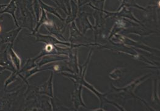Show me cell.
<instances>
[{
    "label": "cell",
    "mask_w": 160,
    "mask_h": 111,
    "mask_svg": "<svg viewBox=\"0 0 160 111\" xmlns=\"http://www.w3.org/2000/svg\"><path fill=\"white\" fill-rule=\"evenodd\" d=\"M22 27H19L12 29L8 32H5L0 35V43L1 44H8L13 45V43L18 37L19 33L22 30Z\"/></svg>",
    "instance_id": "cell-1"
},
{
    "label": "cell",
    "mask_w": 160,
    "mask_h": 111,
    "mask_svg": "<svg viewBox=\"0 0 160 111\" xmlns=\"http://www.w3.org/2000/svg\"><path fill=\"white\" fill-rule=\"evenodd\" d=\"M9 45H8L7 48L4 51V52L0 53V67H1L4 71H9L11 72H13L16 71L13 64L12 63L8 52Z\"/></svg>",
    "instance_id": "cell-2"
},
{
    "label": "cell",
    "mask_w": 160,
    "mask_h": 111,
    "mask_svg": "<svg viewBox=\"0 0 160 111\" xmlns=\"http://www.w3.org/2000/svg\"><path fill=\"white\" fill-rule=\"evenodd\" d=\"M3 20H4V17L0 15V23H1Z\"/></svg>",
    "instance_id": "cell-9"
},
{
    "label": "cell",
    "mask_w": 160,
    "mask_h": 111,
    "mask_svg": "<svg viewBox=\"0 0 160 111\" xmlns=\"http://www.w3.org/2000/svg\"><path fill=\"white\" fill-rule=\"evenodd\" d=\"M39 4H40L41 9H43L45 11H47V12H50L52 14H53L56 16H57L58 17H59L60 19H62L63 20V19L61 17V16L58 14V12H56V11L55 10L54 8L51 7V6H48L47 4H45L42 0H39Z\"/></svg>",
    "instance_id": "cell-7"
},
{
    "label": "cell",
    "mask_w": 160,
    "mask_h": 111,
    "mask_svg": "<svg viewBox=\"0 0 160 111\" xmlns=\"http://www.w3.org/2000/svg\"><path fill=\"white\" fill-rule=\"evenodd\" d=\"M8 52L9 57L13 64V66L15 67V69L17 70H19L21 69V64L22 60L20 58V57L15 53L13 49V45H9L8 48Z\"/></svg>",
    "instance_id": "cell-3"
},
{
    "label": "cell",
    "mask_w": 160,
    "mask_h": 111,
    "mask_svg": "<svg viewBox=\"0 0 160 111\" xmlns=\"http://www.w3.org/2000/svg\"><path fill=\"white\" fill-rule=\"evenodd\" d=\"M1 26H0V31H1Z\"/></svg>",
    "instance_id": "cell-10"
},
{
    "label": "cell",
    "mask_w": 160,
    "mask_h": 111,
    "mask_svg": "<svg viewBox=\"0 0 160 111\" xmlns=\"http://www.w3.org/2000/svg\"><path fill=\"white\" fill-rule=\"evenodd\" d=\"M38 22H39L38 23V25H37L36 27L35 28V29L33 31L32 33L37 32V31H38L39 28V27L42 24H43V23H48V18L47 17V14H46L45 10H43L42 9V16H41L40 20H39Z\"/></svg>",
    "instance_id": "cell-8"
},
{
    "label": "cell",
    "mask_w": 160,
    "mask_h": 111,
    "mask_svg": "<svg viewBox=\"0 0 160 111\" xmlns=\"http://www.w3.org/2000/svg\"><path fill=\"white\" fill-rule=\"evenodd\" d=\"M13 103V99L8 97L0 98V110H9Z\"/></svg>",
    "instance_id": "cell-5"
},
{
    "label": "cell",
    "mask_w": 160,
    "mask_h": 111,
    "mask_svg": "<svg viewBox=\"0 0 160 111\" xmlns=\"http://www.w3.org/2000/svg\"><path fill=\"white\" fill-rule=\"evenodd\" d=\"M52 79H53V74H52V76L48 82L43 84L38 88L36 87L38 93H39L41 94H46L47 95H49L51 97H53Z\"/></svg>",
    "instance_id": "cell-4"
},
{
    "label": "cell",
    "mask_w": 160,
    "mask_h": 111,
    "mask_svg": "<svg viewBox=\"0 0 160 111\" xmlns=\"http://www.w3.org/2000/svg\"><path fill=\"white\" fill-rule=\"evenodd\" d=\"M1 43H0V48H1Z\"/></svg>",
    "instance_id": "cell-11"
},
{
    "label": "cell",
    "mask_w": 160,
    "mask_h": 111,
    "mask_svg": "<svg viewBox=\"0 0 160 111\" xmlns=\"http://www.w3.org/2000/svg\"><path fill=\"white\" fill-rule=\"evenodd\" d=\"M18 75H19L18 70H16L13 72H11V75L5 81V83H4V90L6 92V89L8 88V85H10L11 84L13 83V82H15L17 80L18 77Z\"/></svg>",
    "instance_id": "cell-6"
}]
</instances>
